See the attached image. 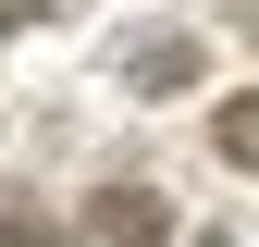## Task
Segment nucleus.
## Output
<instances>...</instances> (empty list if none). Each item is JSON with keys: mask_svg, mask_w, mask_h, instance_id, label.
<instances>
[{"mask_svg": "<svg viewBox=\"0 0 259 247\" xmlns=\"http://www.w3.org/2000/svg\"><path fill=\"white\" fill-rule=\"evenodd\" d=\"M87 235L99 247H160L173 235V198H160V185H99V198H87Z\"/></svg>", "mask_w": 259, "mask_h": 247, "instance_id": "nucleus-1", "label": "nucleus"}, {"mask_svg": "<svg viewBox=\"0 0 259 247\" xmlns=\"http://www.w3.org/2000/svg\"><path fill=\"white\" fill-rule=\"evenodd\" d=\"M198 247H235V235H198Z\"/></svg>", "mask_w": 259, "mask_h": 247, "instance_id": "nucleus-4", "label": "nucleus"}, {"mask_svg": "<svg viewBox=\"0 0 259 247\" xmlns=\"http://www.w3.org/2000/svg\"><path fill=\"white\" fill-rule=\"evenodd\" d=\"M123 87H136V99H185V87H198V37H136L123 50Z\"/></svg>", "mask_w": 259, "mask_h": 247, "instance_id": "nucleus-2", "label": "nucleus"}, {"mask_svg": "<svg viewBox=\"0 0 259 247\" xmlns=\"http://www.w3.org/2000/svg\"><path fill=\"white\" fill-rule=\"evenodd\" d=\"M210 148H222L235 173H259V87H235V99L210 111Z\"/></svg>", "mask_w": 259, "mask_h": 247, "instance_id": "nucleus-3", "label": "nucleus"}]
</instances>
